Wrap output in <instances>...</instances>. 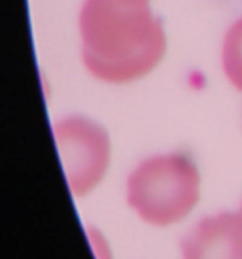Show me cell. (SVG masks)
Returning <instances> with one entry per match:
<instances>
[{"instance_id": "6da1fadb", "label": "cell", "mask_w": 242, "mask_h": 259, "mask_svg": "<svg viewBox=\"0 0 242 259\" xmlns=\"http://www.w3.org/2000/svg\"><path fill=\"white\" fill-rule=\"evenodd\" d=\"M82 57L106 83H131L155 68L167 36L150 0H84L79 10Z\"/></svg>"}, {"instance_id": "7a4b0ae2", "label": "cell", "mask_w": 242, "mask_h": 259, "mask_svg": "<svg viewBox=\"0 0 242 259\" xmlns=\"http://www.w3.org/2000/svg\"><path fill=\"white\" fill-rule=\"evenodd\" d=\"M200 197V172L184 153L144 159L127 178V202L142 222L169 227L193 212Z\"/></svg>"}, {"instance_id": "3957f363", "label": "cell", "mask_w": 242, "mask_h": 259, "mask_svg": "<svg viewBox=\"0 0 242 259\" xmlns=\"http://www.w3.org/2000/svg\"><path fill=\"white\" fill-rule=\"evenodd\" d=\"M53 138L72 195H89L110 166L112 148L106 129L84 115H68L53 123Z\"/></svg>"}, {"instance_id": "277c9868", "label": "cell", "mask_w": 242, "mask_h": 259, "mask_svg": "<svg viewBox=\"0 0 242 259\" xmlns=\"http://www.w3.org/2000/svg\"><path fill=\"white\" fill-rule=\"evenodd\" d=\"M182 259H242V208L200 220L180 244Z\"/></svg>"}, {"instance_id": "5b68a950", "label": "cell", "mask_w": 242, "mask_h": 259, "mask_svg": "<svg viewBox=\"0 0 242 259\" xmlns=\"http://www.w3.org/2000/svg\"><path fill=\"white\" fill-rule=\"evenodd\" d=\"M221 66L229 83L242 91V17L231 25L223 38Z\"/></svg>"}, {"instance_id": "8992f818", "label": "cell", "mask_w": 242, "mask_h": 259, "mask_svg": "<svg viewBox=\"0 0 242 259\" xmlns=\"http://www.w3.org/2000/svg\"><path fill=\"white\" fill-rule=\"evenodd\" d=\"M87 240L93 250L95 259H114V252H112V246L108 242V238L104 237V233L95 227L87 229Z\"/></svg>"}, {"instance_id": "52a82bcc", "label": "cell", "mask_w": 242, "mask_h": 259, "mask_svg": "<svg viewBox=\"0 0 242 259\" xmlns=\"http://www.w3.org/2000/svg\"><path fill=\"white\" fill-rule=\"evenodd\" d=\"M240 208H242V204H240Z\"/></svg>"}]
</instances>
